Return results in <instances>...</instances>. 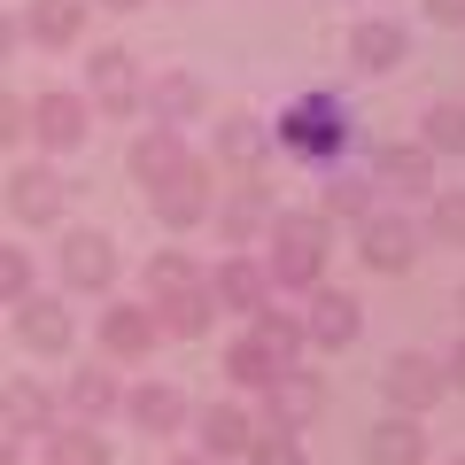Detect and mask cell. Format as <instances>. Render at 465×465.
<instances>
[{
	"label": "cell",
	"mask_w": 465,
	"mask_h": 465,
	"mask_svg": "<svg viewBox=\"0 0 465 465\" xmlns=\"http://www.w3.org/2000/svg\"><path fill=\"white\" fill-rule=\"evenodd\" d=\"M148 318H155V333H171V341H194V333H210V318H217L210 280H202L179 249H163L148 264Z\"/></svg>",
	"instance_id": "6da1fadb"
},
{
	"label": "cell",
	"mask_w": 465,
	"mask_h": 465,
	"mask_svg": "<svg viewBox=\"0 0 465 465\" xmlns=\"http://www.w3.org/2000/svg\"><path fill=\"white\" fill-rule=\"evenodd\" d=\"M326 256H333V217L318 210H280L272 217V287H295V295H311L318 280H326Z\"/></svg>",
	"instance_id": "7a4b0ae2"
},
{
	"label": "cell",
	"mask_w": 465,
	"mask_h": 465,
	"mask_svg": "<svg viewBox=\"0 0 465 465\" xmlns=\"http://www.w3.org/2000/svg\"><path fill=\"white\" fill-rule=\"evenodd\" d=\"M272 140H280L287 155H302V163H333V155L349 148V109H341V94H295L280 116H272Z\"/></svg>",
	"instance_id": "3957f363"
},
{
	"label": "cell",
	"mask_w": 465,
	"mask_h": 465,
	"mask_svg": "<svg viewBox=\"0 0 465 465\" xmlns=\"http://www.w3.org/2000/svg\"><path fill=\"white\" fill-rule=\"evenodd\" d=\"M419 241H427V232H419L411 217H396V210L357 217V264L381 272V280H396V272H411V264H419Z\"/></svg>",
	"instance_id": "277c9868"
},
{
	"label": "cell",
	"mask_w": 465,
	"mask_h": 465,
	"mask_svg": "<svg viewBox=\"0 0 465 465\" xmlns=\"http://www.w3.org/2000/svg\"><path fill=\"white\" fill-rule=\"evenodd\" d=\"M85 116H94V109H85V94H63V85H54V94L24 101V133H32L47 155H70V148H85V133H94Z\"/></svg>",
	"instance_id": "5b68a950"
},
{
	"label": "cell",
	"mask_w": 465,
	"mask_h": 465,
	"mask_svg": "<svg viewBox=\"0 0 465 465\" xmlns=\"http://www.w3.org/2000/svg\"><path fill=\"white\" fill-rule=\"evenodd\" d=\"M54 272H63L70 295H109V280H116V241H109V232H94V225L63 232V249H54Z\"/></svg>",
	"instance_id": "8992f818"
},
{
	"label": "cell",
	"mask_w": 465,
	"mask_h": 465,
	"mask_svg": "<svg viewBox=\"0 0 465 465\" xmlns=\"http://www.w3.org/2000/svg\"><path fill=\"white\" fill-rule=\"evenodd\" d=\"M381 388H388V411H411V419H427L434 403H442V357H427V349H403V357H388V372H381Z\"/></svg>",
	"instance_id": "52a82bcc"
},
{
	"label": "cell",
	"mask_w": 465,
	"mask_h": 465,
	"mask_svg": "<svg viewBox=\"0 0 465 465\" xmlns=\"http://www.w3.org/2000/svg\"><path fill=\"white\" fill-rule=\"evenodd\" d=\"M140 101H148L140 63H133L124 47H101V54H94V85H85V109H101V116H133Z\"/></svg>",
	"instance_id": "ba28073f"
},
{
	"label": "cell",
	"mask_w": 465,
	"mask_h": 465,
	"mask_svg": "<svg viewBox=\"0 0 465 465\" xmlns=\"http://www.w3.org/2000/svg\"><path fill=\"white\" fill-rule=\"evenodd\" d=\"M63 202H70V186H63L54 163H24L8 179V217L16 225H63Z\"/></svg>",
	"instance_id": "9c48e42d"
},
{
	"label": "cell",
	"mask_w": 465,
	"mask_h": 465,
	"mask_svg": "<svg viewBox=\"0 0 465 465\" xmlns=\"http://www.w3.org/2000/svg\"><path fill=\"white\" fill-rule=\"evenodd\" d=\"M16 341L32 349V357H70V341H78V326H70V311H63V295H24L16 302Z\"/></svg>",
	"instance_id": "30bf717a"
},
{
	"label": "cell",
	"mask_w": 465,
	"mask_h": 465,
	"mask_svg": "<svg viewBox=\"0 0 465 465\" xmlns=\"http://www.w3.org/2000/svg\"><path fill=\"white\" fill-rule=\"evenodd\" d=\"M357 326H365L357 295H341V287H311V302H302V341H311V349H349Z\"/></svg>",
	"instance_id": "8fae6325"
},
{
	"label": "cell",
	"mask_w": 465,
	"mask_h": 465,
	"mask_svg": "<svg viewBox=\"0 0 465 465\" xmlns=\"http://www.w3.org/2000/svg\"><path fill=\"white\" fill-rule=\"evenodd\" d=\"M148 194H155V217H163L171 232H194L202 217H210V163L194 155L186 171H171V179H163V186H148Z\"/></svg>",
	"instance_id": "7c38bea8"
},
{
	"label": "cell",
	"mask_w": 465,
	"mask_h": 465,
	"mask_svg": "<svg viewBox=\"0 0 465 465\" xmlns=\"http://www.w3.org/2000/svg\"><path fill=\"white\" fill-rule=\"evenodd\" d=\"M318 411H326V388H318L302 365H287L280 381L264 388V419H256V427H287V434H302Z\"/></svg>",
	"instance_id": "4fadbf2b"
},
{
	"label": "cell",
	"mask_w": 465,
	"mask_h": 465,
	"mask_svg": "<svg viewBox=\"0 0 465 465\" xmlns=\"http://www.w3.org/2000/svg\"><path fill=\"white\" fill-rule=\"evenodd\" d=\"M210 302L217 311H241V318L272 311V272L256 264V256H225V264L210 272Z\"/></svg>",
	"instance_id": "5bb4252c"
},
{
	"label": "cell",
	"mask_w": 465,
	"mask_h": 465,
	"mask_svg": "<svg viewBox=\"0 0 465 465\" xmlns=\"http://www.w3.org/2000/svg\"><path fill=\"white\" fill-rule=\"evenodd\" d=\"M272 217H280V210H272V186L256 179V171H249L241 186H232L225 202H217V232H225L232 249H249L256 232H272Z\"/></svg>",
	"instance_id": "9a60e30c"
},
{
	"label": "cell",
	"mask_w": 465,
	"mask_h": 465,
	"mask_svg": "<svg viewBox=\"0 0 465 465\" xmlns=\"http://www.w3.org/2000/svg\"><path fill=\"white\" fill-rule=\"evenodd\" d=\"M403 54H411V32H403L396 16H365L357 32H349V63L365 70V78H388Z\"/></svg>",
	"instance_id": "2e32d148"
},
{
	"label": "cell",
	"mask_w": 465,
	"mask_h": 465,
	"mask_svg": "<svg viewBox=\"0 0 465 465\" xmlns=\"http://www.w3.org/2000/svg\"><path fill=\"white\" fill-rule=\"evenodd\" d=\"M155 341H163V333H155L148 302H116V311H101V357H124V365H140Z\"/></svg>",
	"instance_id": "e0dca14e"
},
{
	"label": "cell",
	"mask_w": 465,
	"mask_h": 465,
	"mask_svg": "<svg viewBox=\"0 0 465 465\" xmlns=\"http://www.w3.org/2000/svg\"><path fill=\"white\" fill-rule=\"evenodd\" d=\"M116 403H124V388H116V372H109V365H78V372L63 381V403H54V411H70L78 427H94V419H109Z\"/></svg>",
	"instance_id": "ac0fdd59"
},
{
	"label": "cell",
	"mask_w": 465,
	"mask_h": 465,
	"mask_svg": "<svg viewBox=\"0 0 465 465\" xmlns=\"http://www.w3.org/2000/svg\"><path fill=\"white\" fill-rule=\"evenodd\" d=\"M365 465H427V427H419L411 411L372 419V434H365Z\"/></svg>",
	"instance_id": "d6986e66"
},
{
	"label": "cell",
	"mask_w": 465,
	"mask_h": 465,
	"mask_svg": "<svg viewBox=\"0 0 465 465\" xmlns=\"http://www.w3.org/2000/svg\"><path fill=\"white\" fill-rule=\"evenodd\" d=\"M16 32L32 39V47H47V54H63L70 39L85 32V0H32V8H24V16H16Z\"/></svg>",
	"instance_id": "ffe728a7"
},
{
	"label": "cell",
	"mask_w": 465,
	"mask_h": 465,
	"mask_svg": "<svg viewBox=\"0 0 465 465\" xmlns=\"http://www.w3.org/2000/svg\"><path fill=\"white\" fill-rule=\"evenodd\" d=\"M194 427H202V458H249V442H256V411L249 403H210Z\"/></svg>",
	"instance_id": "44dd1931"
},
{
	"label": "cell",
	"mask_w": 465,
	"mask_h": 465,
	"mask_svg": "<svg viewBox=\"0 0 465 465\" xmlns=\"http://www.w3.org/2000/svg\"><path fill=\"white\" fill-rule=\"evenodd\" d=\"M202 101H210V85H202L194 70H163V78L148 85V116L171 124V133H186V116H202Z\"/></svg>",
	"instance_id": "7402d4cb"
},
{
	"label": "cell",
	"mask_w": 465,
	"mask_h": 465,
	"mask_svg": "<svg viewBox=\"0 0 465 465\" xmlns=\"http://www.w3.org/2000/svg\"><path fill=\"white\" fill-rule=\"evenodd\" d=\"M372 186H388V194H434V155L419 148H372Z\"/></svg>",
	"instance_id": "603a6c76"
},
{
	"label": "cell",
	"mask_w": 465,
	"mask_h": 465,
	"mask_svg": "<svg viewBox=\"0 0 465 465\" xmlns=\"http://www.w3.org/2000/svg\"><path fill=\"white\" fill-rule=\"evenodd\" d=\"M194 155H186V133H171V124H148V133L133 140V179L140 186H163L171 171H186Z\"/></svg>",
	"instance_id": "cb8c5ba5"
},
{
	"label": "cell",
	"mask_w": 465,
	"mask_h": 465,
	"mask_svg": "<svg viewBox=\"0 0 465 465\" xmlns=\"http://www.w3.org/2000/svg\"><path fill=\"white\" fill-rule=\"evenodd\" d=\"M280 372H287V357H280V349H272L256 326H249L241 341L225 349V381H232V388H256V396H264V388L280 381Z\"/></svg>",
	"instance_id": "d4e9b609"
},
{
	"label": "cell",
	"mask_w": 465,
	"mask_h": 465,
	"mask_svg": "<svg viewBox=\"0 0 465 465\" xmlns=\"http://www.w3.org/2000/svg\"><path fill=\"white\" fill-rule=\"evenodd\" d=\"M54 419L63 411H54V396L39 381H8L0 388V434H47Z\"/></svg>",
	"instance_id": "484cf974"
},
{
	"label": "cell",
	"mask_w": 465,
	"mask_h": 465,
	"mask_svg": "<svg viewBox=\"0 0 465 465\" xmlns=\"http://www.w3.org/2000/svg\"><path fill=\"white\" fill-rule=\"evenodd\" d=\"M124 411H133L140 434H179V427H186V396H179V388H163V381L133 388V396H124Z\"/></svg>",
	"instance_id": "4316f807"
},
{
	"label": "cell",
	"mask_w": 465,
	"mask_h": 465,
	"mask_svg": "<svg viewBox=\"0 0 465 465\" xmlns=\"http://www.w3.org/2000/svg\"><path fill=\"white\" fill-rule=\"evenodd\" d=\"M39 450H47V465H109V442H101L94 427H78V419H54L47 434H39Z\"/></svg>",
	"instance_id": "83f0119b"
},
{
	"label": "cell",
	"mask_w": 465,
	"mask_h": 465,
	"mask_svg": "<svg viewBox=\"0 0 465 465\" xmlns=\"http://www.w3.org/2000/svg\"><path fill=\"white\" fill-rule=\"evenodd\" d=\"M419 148L427 155H465V109L458 101H427L419 109Z\"/></svg>",
	"instance_id": "f1b7e54d"
},
{
	"label": "cell",
	"mask_w": 465,
	"mask_h": 465,
	"mask_svg": "<svg viewBox=\"0 0 465 465\" xmlns=\"http://www.w3.org/2000/svg\"><path fill=\"white\" fill-rule=\"evenodd\" d=\"M264 148H272V124H256V116H225V124H217V155H225V163L256 171Z\"/></svg>",
	"instance_id": "f546056e"
},
{
	"label": "cell",
	"mask_w": 465,
	"mask_h": 465,
	"mask_svg": "<svg viewBox=\"0 0 465 465\" xmlns=\"http://www.w3.org/2000/svg\"><path fill=\"white\" fill-rule=\"evenodd\" d=\"M318 217H349V225L372 217V171H333L326 179V210Z\"/></svg>",
	"instance_id": "4dcf8cb0"
},
{
	"label": "cell",
	"mask_w": 465,
	"mask_h": 465,
	"mask_svg": "<svg viewBox=\"0 0 465 465\" xmlns=\"http://www.w3.org/2000/svg\"><path fill=\"white\" fill-rule=\"evenodd\" d=\"M419 232H434L442 249H465V186H434L427 194V225Z\"/></svg>",
	"instance_id": "1f68e13d"
},
{
	"label": "cell",
	"mask_w": 465,
	"mask_h": 465,
	"mask_svg": "<svg viewBox=\"0 0 465 465\" xmlns=\"http://www.w3.org/2000/svg\"><path fill=\"white\" fill-rule=\"evenodd\" d=\"M249 326H256V333H264V341H272V349H280L287 365H302V349H311V341H302V318H287V311H256V318H249Z\"/></svg>",
	"instance_id": "d6a6232c"
},
{
	"label": "cell",
	"mask_w": 465,
	"mask_h": 465,
	"mask_svg": "<svg viewBox=\"0 0 465 465\" xmlns=\"http://www.w3.org/2000/svg\"><path fill=\"white\" fill-rule=\"evenodd\" d=\"M249 465H302V442L287 427H256V442H249Z\"/></svg>",
	"instance_id": "836d02e7"
},
{
	"label": "cell",
	"mask_w": 465,
	"mask_h": 465,
	"mask_svg": "<svg viewBox=\"0 0 465 465\" xmlns=\"http://www.w3.org/2000/svg\"><path fill=\"white\" fill-rule=\"evenodd\" d=\"M24 295H32V256L0 241V302H24Z\"/></svg>",
	"instance_id": "e575fe53"
},
{
	"label": "cell",
	"mask_w": 465,
	"mask_h": 465,
	"mask_svg": "<svg viewBox=\"0 0 465 465\" xmlns=\"http://www.w3.org/2000/svg\"><path fill=\"white\" fill-rule=\"evenodd\" d=\"M16 140H24V101L0 85V148H16Z\"/></svg>",
	"instance_id": "d590c367"
},
{
	"label": "cell",
	"mask_w": 465,
	"mask_h": 465,
	"mask_svg": "<svg viewBox=\"0 0 465 465\" xmlns=\"http://www.w3.org/2000/svg\"><path fill=\"white\" fill-rule=\"evenodd\" d=\"M419 8H427L442 32H458V24H465V0H419Z\"/></svg>",
	"instance_id": "8d00e7d4"
},
{
	"label": "cell",
	"mask_w": 465,
	"mask_h": 465,
	"mask_svg": "<svg viewBox=\"0 0 465 465\" xmlns=\"http://www.w3.org/2000/svg\"><path fill=\"white\" fill-rule=\"evenodd\" d=\"M442 381H450V388H465V341H450V357H442Z\"/></svg>",
	"instance_id": "74e56055"
},
{
	"label": "cell",
	"mask_w": 465,
	"mask_h": 465,
	"mask_svg": "<svg viewBox=\"0 0 465 465\" xmlns=\"http://www.w3.org/2000/svg\"><path fill=\"white\" fill-rule=\"evenodd\" d=\"M16 39H24V32H16V16H0V63L16 54Z\"/></svg>",
	"instance_id": "f35d334b"
},
{
	"label": "cell",
	"mask_w": 465,
	"mask_h": 465,
	"mask_svg": "<svg viewBox=\"0 0 465 465\" xmlns=\"http://www.w3.org/2000/svg\"><path fill=\"white\" fill-rule=\"evenodd\" d=\"M0 465H24V450H16V434H0Z\"/></svg>",
	"instance_id": "ab89813d"
},
{
	"label": "cell",
	"mask_w": 465,
	"mask_h": 465,
	"mask_svg": "<svg viewBox=\"0 0 465 465\" xmlns=\"http://www.w3.org/2000/svg\"><path fill=\"white\" fill-rule=\"evenodd\" d=\"M171 465H217V458H202V450H194V458H171Z\"/></svg>",
	"instance_id": "60d3db41"
},
{
	"label": "cell",
	"mask_w": 465,
	"mask_h": 465,
	"mask_svg": "<svg viewBox=\"0 0 465 465\" xmlns=\"http://www.w3.org/2000/svg\"><path fill=\"white\" fill-rule=\"evenodd\" d=\"M101 8H116V16H124V8H140V0H101Z\"/></svg>",
	"instance_id": "b9f144b4"
},
{
	"label": "cell",
	"mask_w": 465,
	"mask_h": 465,
	"mask_svg": "<svg viewBox=\"0 0 465 465\" xmlns=\"http://www.w3.org/2000/svg\"><path fill=\"white\" fill-rule=\"evenodd\" d=\"M458 302H465V287H458Z\"/></svg>",
	"instance_id": "7bdbcfd3"
},
{
	"label": "cell",
	"mask_w": 465,
	"mask_h": 465,
	"mask_svg": "<svg viewBox=\"0 0 465 465\" xmlns=\"http://www.w3.org/2000/svg\"><path fill=\"white\" fill-rule=\"evenodd\" d=\"M450 465H465V458H450Z\"/></svg>",
	"instance_id": "ee69618b"
}]
</instances>
